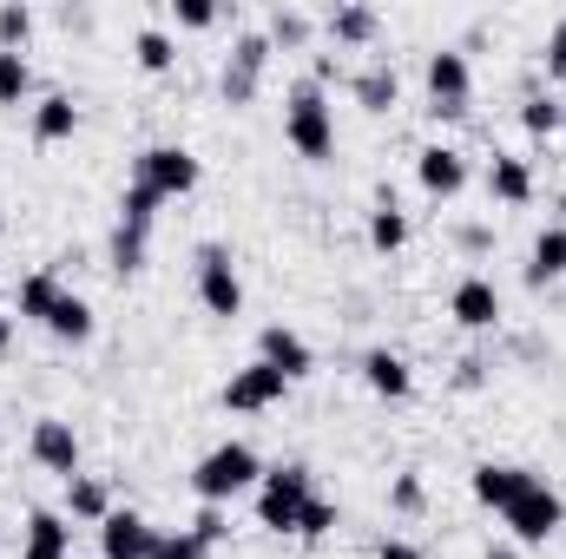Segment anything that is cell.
<instances>
[{
    "mask_svg": "<svg viewBox=\"0 0 566 559\" xmlns=\"http://www.w3.org/2000/svg\"><path fill=\"white\" fill-rule=\"evenodd\" d=\"M534 481H541V474H534V467H514V461H481V467L468 474V487H474V500H481L488 514H507Z\"/></svg>",
    "mask_w": 566,
    "mask_h": 559,
    "instance_id": "obj_12",
    "label": "cell"
},
{
    "mask_svg": "<svg viewBox=\"0 0 566 559\" xmlns=\"http://www.w3.org/2000/svg\"><path fill=\"white\" fill-rule=\"evenodd\" d=\"M93 329H99L93 303H86L80 289H60V303H53V316H46V336H60V342H93Z\"/></svg>",
    "mask_w": 566,
    "mask_h": 559,
    "instance_id": "obj_24",
    "label": "cell"
},
{
    "mask_svg": "<svg viewBox=\"0 0 566 559\" xmlns=\"http://www.w3.org/2000/svg\"><path fill=\"white\" fill-rule=\"evenodd\" d=\"M283 139L296 145V158H310V165H329L336 158V106H329V93L310 73L283 99Z\"/></svg>",
    "mask_w": 566,
    "mask_h": 559,
    "instance_id": "obj_1",
    "label": "cell"
},
{
    "mask_svg": "<svg viewBox=\"0 0 566 559\" xmlns=\"http://www.w3.org/2000/svg\"><path fill=\"white\" fill-rule=\"evenodd\" d=\"M258 362H271L277 376H290V382H303L310 369H316V349L296 336V329H283V323H271L264 336H258Z\"/></svg>",
    "mask_w": 566,
    "mask_h": 559,
    "instance_id": "obj_17",
    "label": "cell"
},
{
    "mask_svg": "<svg viewBox=\"0 0 566 559\" xmlns=\"http://www.w3.org/2000/svg\"><path fill=\"white\" fill-rule=\"evenodd\" d=\"M448 316H454L461 329H494V323H501V289H494V277L468 271V277L448 289Z\"/></svg>",
    "mask_w": 566,
    "mask_h": 559,
    "instance_id": "obj_14",
    "label": "cell"
},
{
    "mask_svg": "<svg viewBox=\"0 0 566 559\" xmlns=\"http://www.w3.org/2000/svg\"><path fill=\"white\" fill-rule=\"evenodd\" d=\"M541 66H547V80H566V13L547 27V46H541Z\"/></svg>",
    "mask_w": 566,
    "mask_h": 559,
    "instance_id": "obj_38",
    "label": "cell"
},
{
    "mask_svg": "<svg viewBox=\"0 0 566 559\" xmlns=\"http://www.w3.org/2000/svg\"><path fill=\"white\" fill-rule=\"evenodd\" d=\"M363 382H369L382 402H409V395H416V369H409L396 349H363Z\"/></svg>",
    "mask_w": 566,
    "mask_h": 559,
    "instance_id": "obj_18",
    "label": "cell"
},
{
    "mask_svg": "<svg viewBox=\"0 0 566 559\" xmlns=\"http://www.w3.org/2000/svg\"><path fill=\"white\" fill-rule=\"evenodd\" d=\"M566 277V224H547L541 238H534V251H527V271H521V283L527 289H547V283Z\"/></svg>",
    "mask_w": 566,
    "mask_h": 559,
    "instance_id": "obj_21",
    "label": "cell"
},
{
    "mask_svg": "<svg viewBox=\"0 0 566 559\" xmlns=\"http://www.w3.org/2000/svg\"><path fill=\"white\" fill-rule=\"evenodd\" d=\"M560 113H566V99H560Z\"/></svg>",
    "mask_w": 566,
    "mask_h": 559,
    "instance_id": "obj_46",
    "label": "cell"
},
{
    "mask_svg": "<svg viewBox=\"0 0 566 559\" xmlns=\"http://www.w3.org/2000/svg\"><path fill=\"white\" fill-rule=\"evenodd\" d=\"M27 40H33V7L7 0L0 7V53H27Z\"/></svg>",
    "mask_w": 566,
    "mask_h": 559,
    "instance_id": "obj_34",
    "label": "cell"
},
{
    "mask_svg": "<svg viewBox=\"0 0 566 559\" xmlns=\"http://www.w3.org/2000/svg\"><path fill=\"white\" fill-rule=\"evenodd\" d=\"M151 559H211V547L191 527H158L151 534Z\"/></svg>",
    "mask_w": 566,
    "mask_h": 559,
    "instance_id": "obj_31",
    "label": "cell"
},
{
    "mask_svg": "<svg viewBox=\"0 0 566 559\" xmlns=\"http://www.w3.org/2000/svg\"><path fill=\"white\" fill-rule=\"evenodd\" d=\"M133 60H139L145 73H171V66H178V46H171V33H165V27H139Z\"/></svg>",
    "mask_w": 566,
    "mask_h": 559,
    "instance_id": "obj_29",
    "label": "cell"
},
{
    "mask_svg": "<svg viewBox=\"0 0 566 559\" xmlns=\"http://www.w3.org/2000/svg\"><path fill=\"white\" fill-rule=\"evenodd\" d=\"M191 277H198V303L211 309V316H244V277H238V257H231V244H198V257H191Z\"/></svg>",
    "mask_w": 566,
    "mask_h": 559,
    "instance_id": "obj_5",
    "label": "cell"
},
{
    "mask_svg": "<svg viewBox=\"0 0 566 559\" xmlns=\"http://www.w3.org/2000/svg\"><path fill=\"white\" fill-rule=\"evenodd\" d=\"M0 447H7V421H0Z\"/></svg>",
    "mask_w": 566,
    "mask_h": 559,
    "instance_id": "obj_45",
    "label": "cell"
},
{
    "mask_svg": "<svg viewBox=\"0 0 566 559\" xmlns=\"http://www.w3.org/2000/svg\"><path fill=\"white\" fill-rule=\"evenodd\" d=\"M336 527H343V514H336V500H323V494H310V500H303V514H296V534H303V540H329Z\"/></svg>",
    "mask_w": 566,
    "mask_h": 559,
    "instance_id": "obj_33",
    "label": "cell"
},
{
    "mask_svg": "<svg viewBox=\"0 0 566 559\" xmlns=\"http://www.w3.org/2000/svg\"><path fill=\"white\" fill-rule=\"evenodd\" d=\"M323 33H329L336 46H376V40H382V13H376L369 0H336V7L323 13Z\"/></svg>",
    "mask_w": 566,
    "mask_h": 559,
    "instance_id": "obj_16",
    "label": "cell"
},
{
    "mask_svg": "<svg viewBox=\"0 0 566 559\" xmlns=\"http://www.w3.org/2000/svg\"><path fill=\"white\" fill-rule=\"evenodd\" d=\"M27 454H33V467H46V474L73 481V474H80V434H73V421L40 415V421H33V434H27Z\"/></svg>",
    "mask_w": 566,
    "mask_h": 559,
    "instance_id": "obj_9",
    "label": "cell"
},
{
    "mask_svg": "<svg viewBox=\"0 0 566 559\" xmlns=\"http://www.w3.org/2000/svg\"><path fill=\"white\" fill-rule=\"evenodd\" d=\"M283 395H290V376H277L271 362H244L224 382V409H238V415H264V409H277Z\"/></svg>",
    "mask_w": 566,
    "mask_h": 559,
    "instance_id": "obj_10",
    "label": "cell"
},
{
    "mask_svg": "<svg viewBox=\"0 0 566 559\" xmlns=\"http://www.w3.org/2000/svg\"><path fill=\"white\" fill-rule=\"evenodd\" d=\"M33 93V66L27 53H0V106H20Z\"/></svg>",
    "mask_w": 566,
    "mask_h": 559,
    "instance_id": "obj_36",
    "label": "cell"
},
{
    "mask_svg": "<svg viewBox=\"0 0 566 559\" xmlns=\"http://www.w3.org/2000/svg\"><path fill=\"white\" fill-rule=\"evenodd\" d=\"M60 289H66V283L53 277V271H33V277H20V289H13V309H20V323H40V329H46V316H53Z\"/></svg>",
    "mask_w": 566,
    "mask_h": 559,
    "instance_id": "obj_26",
    "label": "cell"
},
{
    "mask_svg": "<svg viewBox=\"0 0 566 559\" xmlns=\"http://www.w3.org/2000/svg\"><path fill=\"white\" fill-rule=\"evenodd\" d=\"M488 369H494L488 356H461V362H454V389H461V395H474V389H488Z\"/></svg>",
    "mask_w": 566,
    "mask_h": 559,
    "instance_id": "obj_41",
    "label": "cell"
},
{
    "mask_svg": "<svg viewBox=\"0 0 566 559\" xmlns=\"http://www.w3.org/2000/svg\"><path fill=\"white\" fill-rule=\"evenodd\" d=\"M481 559H521V547H514V540H494V547H488Z\"/></svg>",
    "mask_w": 566,
    "mask_h": 559,
    "instance_id": "obj_44",
    "label": "cell"
},
{
    "mask_svg": "<svg viewBox=\"0 0 566 559\" xmlns=\"http://www.w3.org/2000/svg\"><path fill=\"white\" fill-rule=\"evenodd\" d=\"M145 251H151V231H139V224H113V244H106L113 277H139V271H145Z\"/></svg>",
    "mask_w": 566,
    "mask_h": 559,
    "instance_id": "obj_27",
    "label": "cell"
},
{
    "mask_svg": "<svg viewBox=\"0 0 566 559\" xmlns=\"http://www.w3.org/2000/svg\"><path fill=\"white\" fill-rule=\"evenodd\" d=\"M501 520H507L514 547H547V540L560 534V520H566V500L547 487V481H534V487H527V494L501 514Z\"/></svg>",
    "mask_w": 566,
    "mask_h": 559,
    "instance_id": "obj_8",
    "label": "cell"
},
{
    "mask_svg": "<svg viewBox=\"0 0 566 559\" xmlns=\"http://www.w3.org/2000/svg\"><path fill=\"white\" fill-rule=\"evenodd\" d=\"M454 244H461L468 257H488V251H494V224H474V218H468V224H454Z\"/></svg>",
    "mask_w": 566,
    "mask_h": 559,
    "instance_id": "obj_40",
    "label": "cell"
},
{
    "mask_svg": "<svg viewBox=\"0 0 566 559\" xmlns=\"http://www.w3.org/2000/svg\"><path fill=\"white\" fill-rule=\"evenodd\" d=\"M258 481H264V461H258L251 441H218V447L191 467V494H198V507H224V500H238V494L258 487Z\"/></svg>",
    "mask_w": 566,
    "mask_h": 559,
    "instance_id": "obj_2",
    "label": "cell"
},
{
    "mask_svg": "<svg viewBox=\"0 0 566 559\" xmlns=\"http://www.w3.org/2000/svg\"><path fill=\"white\" fill-rule=\"evenodd\" d=\"M158 204H165V198H158L151 184H139V178H133V184H126V198H119V224H139V231H151V224H158Z\"/></svg>",
    "mask_w": 566,
    "mask_h": 559,
    "instance_id": "obj_35",
    "label": "cell"
},
{
    "mask_svg": "<svg viewBox=\"0 0 566 559\" xmlns=\"http://www.w3.org/2000/svg\"><path fill=\"white\" fill-rule=\"evenodd\" d=\"M349 99L363 106V113H396L402 106V73H396V60L389 53H376V60H363L356 73H349Z\"/></svg>",
    "mask_w": 566,
    "mask_h": 559,
    "instance_id": "obj_11",
    "label": "cell"
},
{
    "mask_svg": "<svg viewBox=\"0 0 566 559\" xmlns=\"http://www.w3.org/2000/svg\"><path fill=\"white\" fill-rule=\"evenodd\" d=\"M80 133V99L73 93H46L33 106V145H66Z\"/></svg>",
    "mask_w": 566,
    "mask_h": 559,
    "instance_id": "obj_22",
    "label": "cell"
},
{
    "mask_svg": "<svg viewBox=\"0 0 566 559\" xmlns=\"http://www.w3.org/2000/svg\"><path fill=\"white\" fill-rule=\"evenodd\" d=\"M310 33H316V20H310L303 7H271V27H264V40H271V46L296 53V46H310Z\"/></svg>",
    "mask_w": 566,
    "mask_h": 559,
    "instance_id": "obj_28",
    "label": "cell"
},
{
    "mask_svg": "<svg viewBox=\"0 0 566 559\" xmlns=\"http://www.w3.org/2000/svg\"><path fill=\"white\" fill-rule=\"evenodd\" d=\"M422 80H428V113L434 119H468V106H474V66H468V53L461 46H434L428 53V66H422Z\"/></svg>",
    "mask_w": 566,
    "mask_h": 559,
    "instance_id": "obj_4",
    "label": "cell"
},
{
    "mask_svg": "<svg viewBox=\"0 0 566 559\" xmlns=\"http://www.w3.org/2000/svg\"><path fill=\"white\" fill-rule=\"evenodd\" d=\"M376 559H422V547H416V540H382Z\"/></svg>",
    "mask_w": 566,
    "mask_h": 559,
    "instance_id": "obj_43",
    "label": "cell"
},
{
    "mask_svg": "<svg viewBox=\"0 0 566 559\" xmlns=\"http://www.w3.org/2000/svg\"><path fill=\"white\" fill-rule=\"evenodd\" d=\"M171 13H178V27H191V33H205V27H218V0H171Z\"/></svg>",
    "mask_w": 566,
    "mask_h": 559,
    "instance_id": "obj_37",
    "label": "cell"
},
{
    "mask_svg": "<svg viewBox=\"0 0 566 559\" xmlns=\"http://www.w3.org/2000/svg\"><path fill=\"white\" fill-rule=\"evenodd\" d=\"M416 184L428 198H461L468 191V151L461 145H422L416 151Z\"/></svg>",
    "mask_w": 566,
    "mask_h": 559,
    "instance_id": "obj_13",
    "label": "cell"
},
{
    "mask_svg": "<svg viewBox=\"0 0 566 559\" xmlns=\"http://www.w3.org/2000/svg\"><path fill=\"white\" fill-rule=\"evenodd\" d=\"M106 514H113V487L99 474H73L66 481V520H93L99 527Z\"/></svg>",
    "mask_w": 566,
    "mask_h": 559,
    "instance_id": "obj_25",
    "label": "cell"
},
{
    "mask_svg": "<svg viewBox=\"0 0 566 559\" xmlns=\"http://www.w3.org/2000/svg\"><path fill=\"white\" fill-rule=\"evenodd\" d=\"M191 534H198L205 547H218V540L231 534V514H224V507H198V514H191Z\"/></svg>",
    "mask_w": 566,
    "mask_h": 559,
    "instance_id": "obj_39",
    "label": "cell"
},
{
    "mask_svg": "<svg viewBox=\"0 0 566 559\" xmlns=\"http://www.w3.org/2000/svg\"><path fill=\"white\" fill-rule=\"evenodd\" d=\"M521 126H527L534 139H554V133L566 126L560 99H554V93H527V99H521Z\"/></svg>",
    "mask_w": 566,
    "mask_h": 559,
    "instance_id": "obj_30",
    "label": "cell"
},
{
    "mask_svg": "<svg viewBox=\"0 0 566 559\" xmlns=\"http://www.w3.org/2000/svg\"><path fill=\"white\" fill-rule=\"evenodd\" d=\"M151 520L133 514V507H113L106 520H99V559H151Z\"/></svg>",
    "mask_w": 566,
    "mask_h": 559,
    "instance_id": "obj_15",
    "label": "cell"
},
{
    "mask_svg": "<svg viewBox=\"0 0 566 559\" xmlns=\"http://www.w3.org/2000/svg\"><path fill=\"white\" fill-rule=\"evenodd\" d=\"M488 198L494 204H534V165L514 151H494L488 158Z\"/></svg>",
    "mask_w": 566,
    "mask_h": 559,
    "instance_id": "obj_19",
    "label": "cell"
},
{
    "mask_svg": "<svg viewBox=\"0 0 566 559\" xmlns=\"http://www.w3.org/2000/svg\"><path fill=\"white\" fill-rule=\"evenodd\" d=\"M271 40L264 33H238L231 40V53H224V73H218V93H224V106H251L258 93H264V73H271Z\"/></svg>",
    "mask_w": 566,
    "mask_h": 559,
    "instance_id": "obj_7",
    "label": "cell"
},
{
    "mask_svg": "<svg viewBox=\"0 0 566 559\" xmlns=\"http://www.w3.org/2000/svg\"><path fill=\"white\" fill-rule=\"evenodd\" d=\"M133 178H139V184H151V191L171 204V198L198 191L205 165H198V151H191V145H145L139 158H133Z\"/></svg>",
    "mask_w": 566,
    "mask_h": 559,
    "instance_id": "obj_6",
    "label": "cell"
},
{
    "mask_svg": "<svg viewBox=\"0 0 566 559\" xmlns=\"http://www.w3.org/2000/svg\"><path fill=\"white\" fill-rule=\"evenodd\" d=\"M428 507V481L416 474V467H402L396 481H389V514H402V520H416Z\"/></svg>",
    "mask_w": 566,
    "mask_h": 559,
    "instance_id": "obj_32",
    "label": "cell"
},
{
    "mask_svg": "<svg viewBox=\"0 0 566 559\" xmlns=\"http://www.w3.org/2000/svg\"><path fill=\"white\" fill-rule=\"evenodd\" d=\"M310 80H316V86H329V80H343V66H336V53H316V60H310Z\"/></svg>",
    "mask_w": 566,
    "mask_h": 559,
    "instance_id": "obj_42",
    "label": "cell"
},
{
    "mask_svg": "<svg viewBox=\"0 0 566 559\" xmlns=\"http://www.w3.org/2000/svg\"><path fill=\"white\" fill-rule=\"evenodd\" d=\"M409 244V211L396 204V191L382 184L376 191V211H369V251H382V257H396Z\"/></svg>",
    "mask_w": 566,
    "mask_h": 559,
    "instance_id": "obj_23",
    "label": "cell"
},
{
    "mask_svg": "<svg viewBox=\"0 0 566 559\" xmlns=\"http://www.w3.org/2000/svg\"><path fill=\"white\" fill-rule=\"evenodd\" d=\"M66 553H73L66 514H53V507H33V514H27V547H20V559H66Z\"/></svg>",
    "mask_w": 566,
    "mask_h": 559,
    "instance_id": "obj_20",
    "label": "cell"
},
{
    "mask_svg": "<svg viewBox=\"0 0 566 559\" xmlns=\"http://www.w3.org/2000/svg\"><path fill=\"white\" fill-rule=\"evenodd\" d=\"M310 494H316V474H310L303 461H277V467H264V481H258V527H271V534H296V514H303Z\"/></svg>",
    "mask_w": 566,
    "mask_h": 559,
    "instance_id": "obj_3",
    "label": "cell"
}]
</instances>
